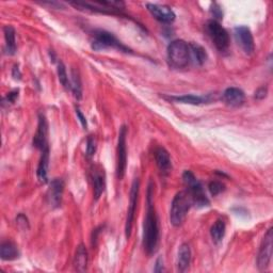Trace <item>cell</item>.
Segmentation results:
<instances>
[{
  "label": "cell",
  "mask_w": 273,
  "mask_h": 273,
  "mask_svg": "<svg viewBox=\"0 0 273 273\" xmlns=\"http://www.w3.org/2000/svg\"><path fill=\"white\" fill-rule=\"evenodd\" d=\"M153 196L154 185L153 183H150L148 188L146 216L144 219V225H143V246L149 255H153L157 251L160 239L159 221L153 204Z\"/></svg>",
  "instance_id": "cell-1"
},
{
  "label": "cell",
  "mask_w": 273,
  "mask_h": 273,
  "mask_svg": "<svg viewBox=\"0 0 273 273\" xmlns=\"http://www.w3.org/2000/svg\"><path fill=\"white\" fill-rule=\"evenodd\" d=\"M167 61L174 69H185L190 62L189 44L183 40H175L167 46Z\"/></svg>",
  "instance_id": "cell-2"
},
{
  "label": "cell",
  "mask_w": 273,
  "mask_h": 273,
  "mask_svg": "<svg viewBox=\"0 0 273 273\" xmlns=\"http://www.w3.org/2000/svg\"><path fill=\"white\" fill-rule=\"evenodd\" d=\"M191 205L192 200L187 191H179L176 193L170 211V221L173 226L177 227L183 224Z\"/></svg>",
  "instance_id": "cell-3"
},
{
  "label": "cell",
  "mask_w": 273,
  "mask_h": 273,
  "mask_svg": "<svg viewBox=\"0 0 273 273\" xmlns=\"http://www.w3.org/2000/svg\"><path fill=\"white\" fill-rule=\"evenodd\" d=\"M183 180L187 187V192L192 200V204L198 207H205L209 205V200L206 197L202 184L191 171L187 170L184 172Z\"/></svg>",
  "instance_id": "cell-4"
},
{
  "label": "cell",
  "mask_w": 273,
  "mask_h": 273,
  "mask_svg": "<svg viewBox=\"0 0 273 273\" xmlns=\"http://www.w3.org/2000/svg\"><path fill=\"white\" fill-rule=\"evenodd\" d=\"M91 44H92V48L96 51L106 48H115L121 51H125V53L129 51V48L125 46L121 41H119L111 32L101 29L95 30L93 32Z\"/></svg>",
  "instance_id": "cell-5"
},
{
  "label": "cell",
  "mask_w": 273,
  "mask_h": 273,
  "mask_svg": "<svg viewBox=\"0 0 273 273\" xmlns=\"http://www.w3.org/2000/svg\"><path fill=\"white\" fill-rule=\"evenodd\" d=\"M206 30L219 51L223 53V51H226L228 49L229 35L227 31L216 19L209 20L207 23Z\"/></svg>",
  "instance_id": "cell-6"
},
{
  "label": "cell",
  "mask_w": 273,
  "mask_h": 273,
  "mask_svg": "<svg viewBox=\"0 0 273 273\" xmlns=\"http://www.w3.org/2000/svg\"><path fill=\"white\" fill-rule=\"evenodd\" d=\"M126 136L127 128L122 126L119 134L118 150H116V177L118 179H123L126 167H127V146H126Z\"/></svg>",
  "instance_id": "cell-7"
},
{
  "label": "cell",
  "mask_w": 273,
  "mask_h": 273,
  "mask_svg": "<svg viewBox=\"0 0 273 273\" xmlns=\"http://www.w3.org/2000/svg\"><path fill=\"white\" fill-rule=\"evenodd\" d=\"M272 246H273V230L272 228H269L262 240L257 254V267L261 271H265L270 265L272 257Z\"/></svg>",
  "instance_id": "cell-8"
},
{
  "label": "cell",
  "mask_w": 273,
  "mask_h": 273,
  "mask_svg": "<svg viewBox=\"0 0 273 273\" xmlns=\"http://www.w3.org/2000/svg\"><path fill=\"white\" fill-rule=\"evenodd\" d=\"M139 189H140V180L139 178H135L131 189V200H129V206L127 211V217L125 222V235L127 238L131 237L133 224L135 220V214L137 209L138 198H139Z\"/></svg>",
  "instance_id": "cell-9"
},
{
  "label": "cell",
  "mask_w": 273,
  "mask_h": 273,
  "mask_svg": "<svg viewBox=\"0 0 273 273\" xmlns=\"http://www.w3.org/2000/svg\"><path fill=\"white\" fill-rule=\"evenodd\" d=\"M234 34H235L236 41L243 50V53L249 56L253 55L255 50V44L251 30L246 26H238L234 30Z\"/></svg>",
  "instance_id": "cell-10"
},
{
  "label": "cell",
  "mask_w": 273,
  "mask_h": 273,
  "mask_svg": "<svg viewBox=\"0 0 273 273\" xmlns=\"http://www.w3.org/2000/svg\"><path fill=\"white\" fill-rule=\"evenodd\" d=\"M146 8L152 16L163 24H171L175 19V13L173 10L164 5H156V4H148Z\"/></svg>",
  "instance_id": "cell-11"
},
{
  "label": "cell",
  "mask_w": 273,
  "mask_h": 273,
  "mask_svg": "<svg viewBox=\"0 0 273 273\" xmlns=\"http://www.w3.org/2000/svg\"><path fill=\"white\" fill-rule=\"evenodd\" d=\"M47 136H48V123L46 116L43 113L38 114V124L36 133L33 137V146L37 150H45L48 148L47 144Z\"/></svg>",
  "instance_id": "cell-12"
},
{
  "label": "cell",
  "mask_w": 273,
  "mask_h": 273,
  "mask_svg": "<svg viewBox=\"0 0 273 273\" xmlns=\"http://www.w3.org/2000/svg\"><path fill=\"white\" fill-rule=\"evenodd\" d=\"M64 191V181L61 178H55L50 181L47 190V201L53 208H57L61 205Z\"/></svg>",
  "instance_id": "cell-13"
},
{
  "label": "cell",
  "mask_w": 273,
  "mask_h": 273,
  "mask_svg": "<svg viewBox=\"0 0 273 273\" xmlns=\"http://www.w3.org/2000/svg\"><path fill=\"white\" fill-rule=\"evenodd\" d=\"M155 160L162 175H169L172 171V162L169 153L163 148L155 151Z\"/></svg>",
  "instance_id": "cell-14"
},
{
  "label": "cell",
  "mask_w": 273,
  "mask_h": 273,
  "mask_svg": "<svg viewBox=\"0 0 273 273\" xmlns=\"http://www.w3.org/2000/svg\"><path fill=\"white\" fill-rule=\"evenodd\" d=\"M223 99L226 102V105L230 107H240L243 105L245 95L241 89L233 87L224 91Z\"/></svg>",
  "instance_id": "cell-15"
},
{
  "label": "cell",
  "mask_w": 273,
  "mask_h": 273,
  "mask_svg": "<svg viewBox=\"0 0 273 273\" xmlns=\"http://www.w3.org/2000/svg\"><path fill=\"white\" fill-rule=\"evenodd\" d=\"M103 170L99 166H95L92 173V185H93V194L94 199L97 201L106 188V179Z\"/></svg>",
  "instance_id": "cell-16"
},
{
  "label": "cell",
  "mask_w": 273,
  "mask_h": 273,
  "mask_svg": "<svg viewBox=\"0 0 273 273\" xmlns=\"http://www.w3.org/2000/svg\"><path fill=\"white\" fill-rule=\"evenodd\" d=\"M191 262V249L189 244L183 243L179 246L177 255V269L179 272L188 270Z\"/></svg>",
  "instance_id": "cell-17"
},
{
  "label": "cell",
  "mask_w": 273,
  "mask_h": 273,
  "mask_svg": "<svg viewBox=\"0 0 273 273\" xmlns=\"http://www.w3.org/2000/svg\"><path fill=\"white\" fill-rule=\"evenodd\" d=\"M48 165H49V148H46L42 151V156L40 162L37 165L36 176L37 179L43 184H46L48 181Z\"/></svg>",
  "instance_id": "cell-18"
},
{
  "label": "cell",
  "mask_w": 273,
  "mask_h": 273,
  "mask_svg": "<svg viewBox=\"0 0 273 273\" xmlns=\"http://www.w3.org/2000/svg\"><path fill=\"white\" fill-rule=\"evenodd\" d=\"M74 267L77 271L83 272L88 267V251L83 244L77 246V250L74 256Z\"/></svg>",
  "instance_id": "cell-19"
},
{
  "label": "cell",
  "mask_w": 273,
  "mask_h": 273,
  "mask_svg": "<svg viewBox=\"0 0 273 273\" xmlns=\"http://www.w3.org/2000/svg\"><path fill=\"white\" fill-rule=\"evenodd\" d=\"M0 256L3 261H14L19 257V251L13 242L4 241L0 245Z\"/></svg>",
  "instance_id": "cell-20"
},
{
  "label": "cell",
  "mask_w": 273,
  "mask_h": 273,
  "mask_svg": "<svg viewBox=\"0 0 273 273\" xmlns=\"http://www.w3.org/2000/svg\"><path fill=\"white\" fill-rule=\"evenodd\" d=\"M5 41H6V51L7 54L12 56L16 51V40H15V30L12 26H6L4 28Z\"/></svg>",
  "instance_id": "cell-21"
},
{
  "label": "cell",
  "mask_w": 273,
  "mask_h": 273,
  "mask_svg": "<svg viewBox=\"0 0 273 273\" xmlns=\"http://www.w3.org/2000/svg\"><path fill=\"white\" fill-rule=\"evenodd\" d=\"M189 49H190V56L192 55L194 61L199 66H203L205 61L207 60V53L203 46H201L198 43H190L189 44Z\"/></svg>",
  "instance_id": "cell-22"
},
{
  "label": "cell",
  "mask_w": 273,
  "mask_h": 273,
  "mask_svg": "<svg viewBox=\"0 0 273 273\" xmlns=\"http://www.w3.org/2000/svg\"><path fill=\"white\" fill-rule=\"evenodd\" d=\"M72 82H71V90L78 100L81 99L82 97V86H81V78L79 71L73 69L72 70Z\"/></svg>",
  "instance_id": "cell-23"
},
{
  "label": "cell",
  "mask_w": 273,
  "mask_h": 273,
  "mask_svg": "<svg viewBox=\"0 0 273 273\" xmlns=\"http://www.w3.org/2000/svg\"><path fill=\"white\" fill-rule=\"evenodd\" d=\"M225 230H226V225H225L224 221L221 220V219L217 220L211 228V235H212L213 240L216 243H219V242L222 241V239L224 238V235H225Z\"/></svg>",
  "instance_id": "cell-24"
},
{
  "label": "cell",
  "mask_w": 273,
  "mask_h": 273,
  "mask_svg": "<svg viewBox=\"0 0 273 273\" xmlns=\"http://www.w3.org/2000/svg\"><path fill=\"white\" fill-rule=\"evenodd\" d=\"M170 99L175 100L176 102H181V103H188V105H202L207 101L206 97L202 96H197V95H183V96H172Z\"/></svg>",
  "instance_id": "cell-25"
},
{
  "label": "cell",
  "mask_w": 273,
  "mask_h": 273,
  "mask_svg": "<svg viewBox=\"0 0 273 273\" xmlns=\"http://www.w3.org/2000/svg\"><path fill=\"white\" fill-rule=\"evenodd\" d=\"M58 77H59V80L62 83V86L66 88V89H71V82L69 80V77H68V73H67V69L66 66H64L63 62H59L58 63Z\"/></svg>",
  "instance_id": "cell-26"
},
{
  "label": "cell",
  "mask_w": 273,
  "mask_h": 273,
  "mask_svg": "<svg viewBox=\"0 0 273 273\" xmlns=\"http://www.w3.org/2000/svg\"><path fill=\"white\" fill-rule=\"evenodd\" d=\"M208 189H209L213 197H217L225 190V185L219 180H213L211 181L209 185H208Z\"/></svg>",
  "instance_id": "cell-27"
},
{
  "label": "cell",
  "mask_w": 273,
  "mask_h": 273,
  "mask_svg": "<svg viewBox=\"0 0 273 273\" xmlns=\"http://www.w3.org/2000/svg\"><path fill=\"white\" fill-rule=\"evenodd\" d=\"M96 152V140L94 136H89L87 139V155L92 157Z\"/></svg>",
  "instance_id": "cell-28"
},
{
  "label": "cell",
  "mask_w": 273,
  "mask_h": 273,
  "mask_svg": "<svg viewBox=\"0 0 273 273\" xmlns=\"http://www.w3.org/2000/svg\"><path fill=\"white\" fill-rule=\"evenodd\" d=\"M268 94V88L263 86L261 88H258L256 91H255V98L256 99H264Z\"/></svg>",
  "instance_id": "cell-29"
},
{
  "label": "cell",
  "mask_w": 273,
  "mask_h": 273,
  "mask_svg": "<svg viewBox=\"0 0 273 273\" xmlns=\"http://www.w3.org/2000/svg\"><path fill=\"white\" fill-rule=\"evenodd\" d=\"M16 223L23 227V228H26V229H28L29 228V223H28V219L26 216H24L23 214L18 215V217L16 218Z\"/></svg>",
  "instance_id": "cell-30"
},
{
  "label": "cell",
  "mask_w": 273,
  "mask_h": 273,
  "mask_svg": "<svg viewBox=\"0 0 273 273\" xmlns=\"http://www.w3.org/2000/svg\"><path fill=\"white\" fill-rule=\"evenodd\" d=\"M212 13H213V15L214 17L218 18V19H221L223 16V13H222V10L220 9V7L217 5V4H214L213 8H212Z\"/></svg>",
  "instance_id": "cell-31"
},
{
  "label": "cell",
  "mask_w": 273,
  "mask_h": 273,
  "mask_svg": "<svg viewBox=\"0 0 273 273\" xmlns=\"http://www.w3.org/2000/svg\"><path fill=\"white\" fill-rule=\"evenodd\" d=\"M76 114H77V118L79 119V122L81 123V125H82L83 129H87V127H88L87 119H86V116L82 114V112L80 111V109H79V108H77V109H76Z\"/></svg>",
  "instance_id": "cell-32"
},
{
  "label": "cell",
  "mask_w": 273,
  "mask_h": 273,
  "mask_svg": "<svg viewBox=\"0 0 273 273\" xmlns=\"http://www.w3.org/2000/svg\"><path fill=\"white\" fill-rule=\"evenodd\" d=\"M164 269H163V261L162 258L159 257L157 261H156V264H155V269L154 271L155 272H162Z\"/></svg>",
  "instance_id": "cell-33"
},
{
  "label": "cell",
  "mask_w": 273,
  "mask_h": 273,
  "mask_svg": "<svg viewBox=\"0 0 273 273\" xmlns=\"http://www.w3.org/2000/svg\"><path fill=\"white\" fill-rule=\"evenodd\" d=\"M18 96V91H14V92H10L7 96V99L9 102H14L15 99L17 98Z\"/></svg>",
  "instance_id": "cell-34"
},
{
  "label": "cell",
  "mask_w": 273,
  "mask_h": 273,
  "mask_svg": "<svg viewBox=\"0 0 273 273\" xmlns=\"http://www.w3.org/2000/svg\"><path fill=\"white\" fill-rule=\"evenodd\" d=\"M12 75H13V77H14V79H20V77H22V74H20V72H19V69H18V67H14V69H13V73H12Z\"/></svg>",
  "instance_id": "cell-35"
}]
</instances>
